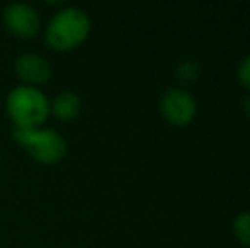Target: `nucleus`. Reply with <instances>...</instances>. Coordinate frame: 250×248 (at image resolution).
I'll use <instances>...</instances> for the list:
<instances>
[{
  "label": "nucleus",
  "mask_w": 250,
  "mask_h": 248,
  "mask_svg": "<svg viewBox=\"0 0 250 248\" xmlns=\"http://www.w3.org/2000/svg\"><path fill=\"white\" fill-rule=\"evenodd\" d=\"M51 100L38 87L17 85L7 94L5 111L17 129L43 128L51 116Z\"/></svg>",
  "instance_id": "obj_1"
},
{
  "label": "nucleus",
  "mask_w": 250,
  "mask_h": 248,
  "mask_svg": "<svg viewBox=\"0 0 250 248\" xmlns=\"http://www.w3.org/2000/svg\"><path fill=\"white\" fill-rule=\"evenodd\" d=\"M92 24L82 9L65 7L50 19L44 29V41L53 51H72L89 38Z\"/></svg>",
  "instance_id": "obj_2"
},
{
  "label": "nucleus",
  "mask_w": 250,
  "mask_h": 248,
  "mask_svg": "<svg viewBox=\"0 0 250 248\" xmlns=\"http://www.w3.org/2000/svg\"><path fill=\"white\" fill-rule=\"evenodd\" d=\"M12 139L22 146L31 158L43 165H56L66 155V141L56 129L34 128V129H12Z\"/></svg>",
  "instance_id": "obj_3"
},
{
  "label": "nucleus",
  "mask_w": 250,
  "mask_h": 248,
  "mask_svg": "<svg viewBox=\"0 0 250 248\" xmlns=\"http://www.w3.org/2000/svg\"><path fill=\"white\" fill-rule=\"evenodd\" d=\"M160 113L174 126H186L196 117L198 102L189 90L182 87H168L160 97Z\"/></svg>",
  "instance_id": "obj_4"
},
{
  "label": "nucleus",
  "mask_w": 250,
  "mask_h": 248,
  "mask_svg": "<svg viewBox=\"0 0 250 248\" xmlns=\"http://www.w3.org/2000/svg\"><path fill=\"white\" fill-rule=\"evenodd\" d=\"M2 20L5 29L19 39L34 38L41 29V17L38 10L29 3H9L3 9Z\"/></svg>",
  "instance_id": "obj_5"
},
{
  "label": "nucleus",
  "mask_w": 250,
  "mask_h": 248,
  "mask_svg": "<svg viewBox=\"0 0 250 248\" xmlns=\"http://www.w3.org/2000/svg\"><path fill=\"white\" fill-rule=\"evenodd\" d=\"M14 75L21 80V85L40 87L50 82L51 65L38 53H22L14 61Z\"/></svg>",
  "instance_id": "obj_6"
},
{
  "label": "nucleus",
  "mask_w": 250,
  "mask_h": 248,
  "mask_svg": "<svg viewBox=\"0 0 250 248\" xmlns=\"http://www.w3.org/2000/svg\"><path fill=\"white\" fill-rule=\"evenodd\" d=\"M50 109L58 121H73L82 113V99L73 90H63L51 100Z\"/></svg>",
  "instance_id": "obj_7"
},
{
  "label": "nucleus",
  "mask_w": 250,
  "mask_h": 248,
  "mask_svg": "<svg viewBox=\"0 0 250 248\" xmlns=\"http://www.w3.org/2000/svg\"><path fill=\"white\" fill-rule=\"evenodd\" d=\"M201 73V66L199 63L191 57H184L177 61L175 65V75L179 80L182 82H194Z\"/></svg>",
  "instance_id": "obj_8"
},
{
  "label": "nucleus",
  "mask_w": 250,
  "mask_h": 248,
  "mask_svg": "<svg viewBox=\"0 0 250 248\" xmlns=\"http://www.w3.org/2000/svg\"><path fill=\"white\" fill-rule=\"evenodd\" d=\"M233 233L244 245L250 247V209L242 211L233 219Z\"/></svg>",
  "instance_id": "obj_9"
},
{
  "label": "nucleus",
  "mask_w": 250,
  "mask_h": 248,
  "mask_svg": "<svg viewBox=\"0 0 250 248\" xmlns=\"http://www.w3.org/2000/svg\"><path fill=\"white\" fill-rule=\"evenodd\" d=\"M237 78L244 87L250 89V53L237 66Z\"/></svg>",
  "instance_id": "obj_10"
},
{
  "label": "nucleus",
  "mask_w": 250,
  "mask_h": 248,
  "mask_svg": "<svg viewBox=\"0 0 250 248\" xmlns=\"http://www.w3.org/2000/svg\"><path fill=\"white\" fill-rule=\"evenodd\" d=\"M242 109H244V113L250 117V94H247V95L242 99Z\"/></svg>",
  "instance_id": "obj_11"
}]
</instances>
